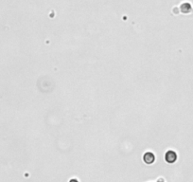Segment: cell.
<instances>
[{"label":"cell","mask_w":193,"mask_h":182,"mask_svg":"<svg viewBox=\"0 0 193 182\" xmlns=\"http://www.w3.org/2000/svg\"><path fill=\"white\" fill-rule=\"evenodd\" d=\"M69 182H79V181L77 180V179H71V180H70Z\"/></svg>","instance_id":"cell-4"},{"label":"cell","mask_w":193,"mask_h":182,"mask_svg":"<svg viewBox=\"0 0 193 182\" xmlns=\"http://www.w3.org/2000/svg\"><path fill=\"white\" fill-rule=\"evenodd\" d=\"M165 160L168 162V163H174L177 160V154L176 152L170 150L165 154Z\"/></svg>","instance_id":"cell-1"},{"label":"cell","mask_w":193,"mask_h":182,"mask_svg":"<svg viewBox=\"0 0 193 182\" xmlns=\"http://www.w3.org/2000/svg\"><path fill=\"white\" fill-rule=\"evenodd\" d=\"M180 10L183 12V14H189V12L192 11V6L189 4V3H183L181 5V7H180Z\"/></svg>","instance_id":"cell-3"},{"label":"cell","mask_w":193,"mask_h":182,"mask_svg":"<svg viewBox=\"0 0 193 182\" xmlns=\"http://www.w3.org/2000/svg\"><path fill=\"white\" fill-rule=\"evenodd\" d=\"M143 160L146 164H152L155 161V155H154L152 152H147L143 155Z\"/></svg>","instance_id":"cell-2"}]
</instances>
